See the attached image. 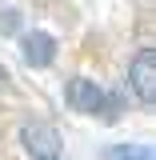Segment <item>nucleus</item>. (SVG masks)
Returning <instances> with one entry per match:
<instances>
[{"label": "nucleus", "mask_w": 156, "mask_h": 160, "mask_svg": "<svg viewBox=\"0 0 156 160\" xmlns=\"http://www.w3.org/2000/svg\"><path fill=\"white\" fill-rule=\"evenodd\" d=\"M128 88L140 104L156 100V48H140L128 64Z\"/></svg>", "instance_id": "nucleus-1"}, {"label": "nucleus", "mask_w": 156, "mask_h": 160, "mask_svg": "<svg viewBox=\"0 0 156 160\" xmlns=\"http://www.w3.org/2000/svg\"><path fill=\"white\" fill-rule=\"evenodd\" d=\"M20 144H24L28 156H36V160L60 156V132H56V124H48V120H28L20 128Z\"/></svg>", "instance_id": "nucleus-2"}, {"label": "nucleus", "mask_w": 156, "mask_h": 160, "mask_svg": "<svg viewBox=\"0 0 156 160\" xmlns=\"http://www.w3.org/2000/svg\"><path fill=\"white\" fill-rule=\"evenodd\" d=\"M20 56H24V64H32V68H48L56 60V36L52 32H40V28L24 32L20 36Z\"/></svg>", "instance_id": "nucleus-3"}, {"label": "nucleus", "mask_w": 156, "mask_h": 160, "mask_svg": "<svg viewBox=\"0 0 156 160\" xmlns=\"http://www.w3.org/2000/svg\"><path fill=\"white\" fill-rule=\"evenodd\" d=\"M100 92H104V88H100L96 80H88V76H72L64 96H68V108H72V112H96Z\"/></svg>", "instance_id": "nucleus-4"}, {"label": "nucleus", "mask_w": 156, "mask_h": 160, "mask_svg": "<svg viewBox=\"0 0 156 160\" xmlns=\"http://www.w3.org/2000/svg\"><path fill=\"white\" fill-rule=\"evenodd\" d=\"M100 156L104 160H152V148L148 144H108Z\"/></svg>", "instance_id": "nucleus-5"}, {"label": "nucleus", "mask_w": 156, "mask_h": 160, "mask_svg": "<svg viewBox=\"0 0 156 160\" xmlns=\"http://www.w3.org/2000/svg\"><path fill=\"white\" fill-rule=\"evenodd\" d=\"M124 108H128V100L120 96V88H112V92H100V104H96V112H100V120H120L124 116Z\"/></svg>", "instance_id": "nucleus-6"}, {"label": "nucleus", "mask_w": 156, "mask_h": 160, "mask_svg": "<svg viewBox=\"0 0 156 160\" xmlns=\"http://www.w3.org/2000/svg\"><path fill=\"white\" fill-rule=\"evenodd\" d=\"M0 88H8V72H4V64H0Z\"/></svg>", "instance_id": "nucleus-7"}, {"label": "nucleus", "mask_w": 156, "mask_h": 160, "mask_svg": "<svg viewBox=\"0 0 156 160\" xmlns=\"http://www.w3.org/2000/svg\"><path fill=\"white\" fill-rule=\"evenodd\" d=\"M52 160H64V156H52Z\"/></svg>", "instance_id": "nucleus-8"}]
</instances>
